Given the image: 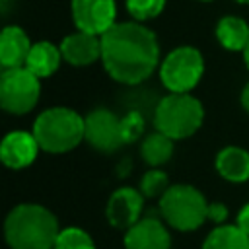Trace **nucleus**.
Segmentation results:
<instances>
[{
    "instance_id": "obj_1",
    "label": "nucleus",
    "mask_w": 249,
    "mask_h": 249,
    "mask_svg": "<svg viewBox=\"0 0 249 249\" xmlns=\"http://www.w3.org/2000/svg\"><path fill=\"white\" fill-rule=\"evenodd\" d=\"M101 60L113 80L128 86L140 84L158 66V39L142 23H115L101 35Z\"/></svg>"
},
{
    "instance_id": "obj_2",
    "label": "nucleus",
    "mask_w": 249,
    "mask_h": 249,
    "mask_svg": "<svg viewBox=\"0 0 249 249\" xmlns=\"http://www.w3.org/2000/svg\"><path fill=\"white\" fill-rule=\"evenodd\" d=\"M58 222L41 204H19L12 208L4 224V235L12 249H54Z\"/></svg>"
},
{
    "instance_id": "obj_3",
    "label": "nucleus",
    "mask_w": 249,
    "mask_h": 249,
    "mask_svg": "<svg viewBox=\"0 0 249 249\" xmlns=\"http://www.w3.org/2000/svg\"><path fill=\"white\" fill-rule=\"evenodd\" d=\"M86 121L68 107H51L43 111L33 123V134L41 150L51 154H64L74 150L84 140Z\"/></svg>"
},
{
    "instance_id": "obj_4",
    "label": "nucleus",
    "mask_w": 249,
    "mask_h": 249,
    "mask_svg": "<svg viewBox=\"0 0 249 249\" xmlns=\"http://www.w3.org/2000/svg\"><path fill=\"white\" fill-rule=\"evenodd\" d=\"M204 119V109L200 101L189 93H169L165 95L154 115L156 128L173 140L193 136Z\"/></svg>"
},
{
    "instance_id": "obj_5",
    "label": "nucleus",
    "mask_w": 249,
    "mask_h": 249,
    "mask_svg": "<svg viewBox=\"0 0 249 249\" xmlns=\"http://www.w3.org/2000/svg\"><path fill=\"white\" fill-rule=\"evenodd\" d=\"M165 222L179 231H193L208 220V202L193 185H171L160 198Z\"/></svg>"
},
{
    "instance_id": "obj_6",
    "label": "nucleus",
    "mask_w": 249,
    "mask_h": 249,
    "mask_svg": "<svg viewBox=\"0 0 249 249\" xmlns=\"http://www.w3.org/2000/svg\"><path fill=\"white\" fill-rule=\"evenodd\" d=\"M204 72L202 54L195 47H177L160 66L161 84L171 93H189Z\"/></svg>"
},
{
    "instance_id": "obj_7",
    "label": "nucleus",
    "mask_w": 249,
    "mask_h": 249,
    "mask_svg": "<svg viewBox=\"0 0 249 249\" xmlns=\"http://www.w3.org/2000/svg\"><path fill=\"white\" fill-rule=\"evenodd\" d=\"M39 78L25 66L8 68L0 76V105L12 115L29 113L39 101Z\"/></svg>"
},
{
    "instance_id": "obj_8",
    "label": "nucleus",
    "mask_w": 249,
    "mask_h": 249,
    "mask_svg": "<svg viewBox=\"0 0 249 249\" xmlns=\"http://www.w3.org/2000/svg\"><path fill=\"white\" fill-rule=\"evenodd\" d=\"M84 121H86L84 140L97 152L111 154L117 152L123 144H126L123 134V119H119L113 111L95 109L88 113Z\"/></svg>"
},
{
    "instance_id": "obj_9",
    "label": "nucleus",
    "mask_w": 249,
    "mask_h": 249,
    "mask_svg": "<svg viewBox=\"0 0 249 249\" xmlns=\"http://www.w3.org/2000/svg\"><path fill=\"white\" fill-rule=\"evenodd\" d=\"M115 0H72V18L80 31L103 35L115 25Z\"/></svg>"
},
{
    "instance_id": "obj_10",
    "label": "nucleus",
    "mask_w": 249,
    "mask_h": 249,
    "mask_svg": "<svg viewBox=\"0 0 249 249\" xmlns=\"http://www.w3.org/2000/svg\"><path fill=\"white\" fill-rule=\"evenodd\" d=\"M142 204H144V195L140 191L132 187H121L109 196L105 216L113 228L128 230L140 220Z\"/></svg>"
},
{
    "instance_id": "obj_11",
    "label": "nucleus",
    "mask_w": 249,
    "mask_h": 249,
    "mask_svg": "<svg viewBox=\"0 0 249 249\" xmlns=\"http://www.w3.org/2000/svg\"><path fill=\"white\" fill-rule=\"evenodd\" d=\"M39 150H41V146L33 132L14 130V132L6 134L2 140L0 158H2L4 165L12 167V169H23L35 161Z\"/></svg>"
},
{
    "instance_id": "obj_12",
    "label": "nucleus",
    "mask_w": 249,
    "mask_h": 249,
    "mask_svg": "<svg viewBox=\"0 0 249 249\" xmlns=\"http://www.w3.org/2000/svg\"><path fill=\"white\" fill-rule=\"evenodd\" d=\"M167 228L156 218H140L124 233V249H169Z\"/></svg>"
},
{
    "instance_id": "obj_13",
    "label": "nucleus",
    "mask_w": 249,
    "mask_h": 249,
    "mask_svg": "<svg viewBox=\"0 0 249 249\" xmlns=\"http://www.w3.org/2000/svg\"><path fill=\"white\" fill-rule=\"evenodd\" d=\"M62 58L72 66H88L101 58V37L86 31L68 35L60 45Z\"/></svg>"
},
{
    "instance_id": "obj_14",
    "label": "nucleus",
    "mask_w": 249,
    "mask_h": 249,
    "mask_svg": "<svg viewBox=\"0 0 249 249\" xmlns=\"http://www.w3.org/2000/svg\"><path fill=\"white\" fill-rule=\"evenodd\" d=\"M31 43L21 27L10 25L0 33V64L4 70L25 66V60L31 51Z\"/></svg>"
},
{
    "instance_id": "obj_15",
    "label": "nucleus",
    "mask_w": 249,
    "mask_h": 249,
    "mask_svg": "<svg viewBox=\"0 0 249 249\" xmlns=\"http://www.w3.org/2000/svg\"><path fill=\"white\" fill-rule=\"evenodd\" d=\"M216 171L231 183H243L249 179V152L237 146H228L216 156Z\"/></svg>"
},
{
    "instance_id": "obj_16",
    "label": "nucleus",
    "mask_w": 249,
    "mask_h": 249,
    "mask_svg": "<svg viewBox=\"0 0 249 249\" xmlns=\"http://www.w3.org/2000/svg\"><path fill=\"white\" fill-rule=\"evenodd\" d=\"M60 58H62V53L58 47H54L49 41H39L31 47L29 56L25 60V68L31 70L37 78H47L56 72Z\"/></svg>"
},
{
    "instance_id": "obj_17",
    "label": "nucleus",
    "mask_w": 249,
    "mask_h": 249,
    "mask_svg": "<svg viewBox=\"0 0 249 249\" xmlns=\"http://www.w3.org/2000/svg\"><path fill=\"white\" fill-rule=\"evenodd\" d=\"M216 37L228 51H245L249 45V25L235 16H226L218 21Z\"/></svg>"
},
{
    "instance_id": "obj_18",
    "label": "nucleus",
    "mask_w": 249,
    "mask_h": 249,
    "mask_svg": "<svg viewBox=\"0 0 249 249\" xmlns=\"http://www.w3.org/2000/svg\"><path fill=\"white\" fill-rule=\"evenodd\" d=\"M202 249H249V235L237 226L222 224L206 235Z\"/></svg>"
},
{
    "instance_id": "obj_19",
    "label": "nucleus",
    "mask_w": 249,
    "mask_h": 249,
    "mask_svg": "<svg viewBox=\"0 0 249 249\" xmlns=\"http://www.w3.org/2000/svg\"><path fill=\"white\" fill-rule=\"evenodd\" d=\"M140 154H142V160L148 165H152V167L163 165L173 156V138L156 130V132H152L150 136L144 138V142L140 146Z\"/></svg>"
},
{
    "instance_id": "obj_20",
    "label": "nucleus",
    "mask_w": 249,
    "mask_h": 249,
    "mask_svg": "<svg viewBox=\"0 0 249 249\" xmlns=\"http://www.w3.org/2000/svg\"><path fill=\"white\" fill-rule=\"evenodd\" d=\"M54 249H95V243L88 231L80 228H64L56 237Z\"/></svg>"
},
{
    "instance_id": "obj_21",
    "label": "nucleus",
    "mask_w": 249,
    "mask_h": 249,
    "mask_svg": "<svg viewBox=\"0 0 249 249\" xmlns=\"http://www.w3.org/2000/svg\"><path fill=\"white\" fill-rule=\"evenodd\" d=\"M169 189V179H167V175L163 173V171H160V169H150V171H146L144 175H142V179H140V193L144 195V196H148V198H156V196H163L165 195V191Z\"/></svg>"
},
{
    "instance_id": "obj_22",
    "label": "nucleus",
    "mask_w": 249,
    "mask_h": 249,
    "mask_svg": "<svg viewBox=\"0 0 249 249\" xmlns=\"http://www.w3.org/2000/svg\"><path fill=\"white\" fill-rule=\"evenodd\" d=\"M165 6V0H126V8L130 16L138 21H146L156 18Z\"/></svg>"
},
{
    "instance_id": "obj_23",
    "label": "nucleus",
    "mask_w": 249,
    "mask_h": 249,
    "mask_svg": "<svg viewBox=\"0 0 249 249\" xmlns=\"http://www.w3.org/2000/svg\"><path fill=\"white\" fill-rule=\"evenodd\" d=\"M144 130V119L140 117V113L130 111L124 119H123V134H124V142H132L140 136V132Z\"/></svg>"
},
{
    "instance_id": "obj_24",
    "label": "nucleus",
    "mask_w": 249,
    "mask_h": 249,
    "mask_svg": "<svg viewBox=\"0 0 249 249\" xmlns=\"http://www.w3.org/2000/svg\"><path fill=\"white\" fill-rule=\"evenodd\" d=\"M226 218H228V208H226V204H222V202H212V204H208V220H210V222L222 226V224L226 222Z\"/></svg>"
},
{
    "instance_id": "obj_25",
    "label": "nucleus",
    "mask_w": 249,
    "mask_h": 249,
    "mask_svg": "<svg viewBox=\"0 0 249 249\" xmlns=\"http://www.w3.org/2000/svg\"><path fill=\"white\" fill-rule=\"evenodd\" d=\"M239 230H243L247 235H249V202L239 210L237 214V224H235Z\"/></svg>"
},
{
    "instance_id": "obj_26",
    "label": "nucleus",
    "mask_w": 249,
    "mask_h": 249,
    "mask_svg": "<svg viewBox=\"0 0 249 249\" xmlns=\"http://www.w3.org/2000/svg\"><path fill=\"white\" fill-rule=\"evenodd\" d=\"M241 105H243V109L249 113V82L245 84V88H243V91H241Z\"/></svg>"
},
{
    "instance_id": "obj_27",
    "label": "nucleus",
    "mask_w": 249,
    "mask_h": 249,
    "mask_svg": "<svg viewBox=\"0 0 249 249\" xmlns=\"http://www.w3.org/2000/svg\"><path fill=\"white\" fill-rule=\"evenodd\" d=\"M243 60H245V66L249 68V45H247L245 51H243Z\"/></svg>"
},
{
    "instance_id": "obj_28",
    "label": "nucleus",
    "mask_w": 249,
    "mask_h": 249,
    "mask_svg": "<svg viewBox=\"0 0 249 249\" xmlns=\"http://www.w3.org/2000/svg\"><path fill=\"white\" fill-rule=\"evenodd\" d=\"M235 2H241V4H249V0H235Z\"/></svg>"
},
{
    "instance_id": "obj_29",
    "label": "nucleus",
    "mask_w": 249,
    "mask_h": 249,
    "mask_svg": "<svg viewBox=\"0 0 249 249\" xmlns=\"http://www.w3.org/2000/svg\"><path fill=\"white\" fill-rule=\"evenodd\" d=\"M202 2H208V0H202Z\"/></svg>"
}]
</instances>
